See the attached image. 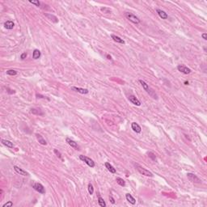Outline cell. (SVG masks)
<instances>
[{"label": "cell", "mask_w": 207, "mask_h": 207, "mask_svg": "<svg viewBox=\"0 0 207 207\" xmlns=\"http://www.w3.org/2000/svg\"><path fill=\"white\" fill-rule=\"evenodd\" d=\"M32 57H33L34 59H38L41 57V52H40L39 49H34L33 54H32Z\"/></svg>", "instance_id": "22"}, {"label": "cell", "mask_w": 207, "mask_h": 207, "mask_svg": "<svg viewBox=\"0 0 207 207\" xmlns=\"http://www.w3.org/2000/svg\"><path fill=\"white\" fill-rule=\"evenodd\" d=\"M184 84H185V85H188V82H187V81H186L185 83H184Z\"/></svg>", "instance_id": "36"}, {"label": "cell", "mask_w": 207, "mask_h": 207, "mask_svg": "<svg viewBox=\"0 0 207 207\" xmlns=\"http://www.w3.org/2000/svg\"><path fill=\"white\" fill-rule=\"evenodd\" d=\"M32 188H33L36 192H38V193H42V194L45 193V188H44V186L42 185L41 184H40V183H35V184H33Z\"/></svg>", "instance_id": "5"}, {"label": "cell", "mask_w": 207, "mask_h": 207, "mask_svg": "<svg viewBox=\"0 0 207 207\" xmlns=\"http://www.w3.org/2000/svg\"><path fill=\"white\" fill-rule=\"evenodd\" d=\"M14 169H15V171H16L18 174H20V175H22V176H28V173L26 171L23 170L22 168H19V167L14 166Z\"/></svg>", "instance_id": "10"}, {"label": "cell", "mask_w": 207, "mask_h": 207, "mask_svg": "<svg viewBox=\"0 0 207 207\" xmlns=\"http://www.w3.org/2000/svg\"><path fill=\"white\" fill-rule=\"evenodd\" d=\"M129 100L132 104H135V105H137V106L141 105V102L139 101L138 99H137V97L135 96H133V95H130V96H129Z\"/></svg>", "instance_id": "9"}, {"label": "cell", "mask_w": 207, "mask_h": 207, "mask_svg": "<svg viewBox=\"0 0 207 207\" xmlns=\"http://www.w3.org/2000/svg\"><path fill=\"white\" fill-rule=\"evenodd\" d=\"M105 167L111 173H116V169L113 168V166H112L109 163H105Z\"/></svg>", "instance_id": "20"}, {"label": "cell", "mask_w": 207, "mask_h": 207, "mask_svg": "<svg viewBox=\"0 0 207 207\" xmlns=\"http://www.w3.org/2000/svg\"><path fill=\"white\" fill-rule=\"evenodd\" d=\"M98 202H99V205H100L101 207H105L106 206V203L105 201H104V200L103 198H102L101 197H99L98 198Z\"/></svg>", "instance_id": "24"}, {"label": "cell", "mask_w": 207, "mask_h": 207, "mask_svg": "<svg viewBox=\"0 0 207 207\" xmlns=\"http://www.w3.org/2000/svg\"><path fill=\"white\" fill-rule=\"evenodd\" d=\"M79 159H81L82 161L85 162L86 164H87L89 167H91V168H94V167H95V162L91 159L88 158V157L84 156V155H79Z\"/></svg>", "instance_id": "4"}, {"label": "cell", "mask_w": 207, "mask_h": 207, "mask_svg": "<svg viewBox=\"0 0 207 207\" xmlns=\"http://www.w3.org/2000/svg\"><path fill=\"white\" fill-rule=\"evenodd\" d=\"M31 113H33L35 115H41V116L44 115L43 112H42L41 109H31Z\"/></svg>", "instance_id": "21"}, {"label": "cell", "mask_w": 207, "mask_h": 207, "mask_svg": "<svg viewBox=\"0 0 207 207\" xmlns=\"http://www.w3.org/2000/svg\"><path fill=\"white\" fill-rule=\"evenodd\" d=\"M54 153L56 154V155H57V156H58L59 159H62V155H61V153H60V152L58 151L57 149H54Z\"/></svg>", "instance_id": "30"}, {"label": "cell", "mask_w": 207, "mask_h": 207, "mask_svg": "<svg viewBox=\"0 0 207 207\" xmlns=\"http://www.w3.org/2000/svg\"><path fill=\"white\" fill-rule=\"evenodd\" d=\"M125 17L127 18L129 21L133 22V23H140V20H139L135 15L129 13V12H126V13H125Z\"/></svg>", "instance_id": "3"}, {"label": "cell", "mask_w": 207, "mask_h": 207, "mask_svg": "<svg viewBox=\"0 0 207 207\" xmlns=\"http://www.w3.org/2000/svg\"><path fill=\"white\" fill-rule=\"evenodd\" d=\"M187 176H188V178L189 179V180L192 181V182L197 183V184H200V183H201V180L199 179L197 176L194 175V174H193V173H188V174H187Z\"/></svg>", "instance_id": "6"}, {"label": "cell", "mask_w": 207, "mask_h": 207, "mask_svg": "<svg viewBox=\"0 0 207 207\" xmlns=\"http://www.w3.org/2000/svg\"><path fill=\"white\" fill-rule=\"evenodd\" d=\"M139 83H141V85L142 86V87H143V89L145 90V91H146V92L148 93V94L150 95V96H151L152 98H154V99H158V97H157V95L155 94V91H153V90H152L151 87H149V85H148V84H146L145 82L143 81V80H142V79H139Z\"/></svg>", "instance_id": "1"}, {"label": "cell", "mask_w": 207, "mask_h": 207, "mask_svg": "<svg viewBox=\"0 0 207 207\" xmlns=\"http://www.w3.org/2000/svg\"><path fill=\"white\" fill-rule=\"evenodd\" d=\"M27 55H28V54H27V53H23V54H21V56H20V58H21L22 60L25 59V58H26V57H27Z\"/></svg>", "instance_id": "31"}, {"label": "cell", "mask_w": 207, "mask_h": 207, "mask_svg": "<svg viewBox=\"0 0 207 207\" xmlns=\"http://www.w3.org/2000/svg\"><path fill=\"white\" fill-rule=\"evenodd\" d=\"M13 206V202L12 201H8L7 203H6V204H4L3 206V207H11Z\"/></svg>", "instance_id": "29"}, {"label": "cell", "mask_w": 207, "mask_h": 207, "mask_svg": "<svg viewBox=\"0 0 207 207\" xmlns=\"http://www.w3.org/2000/svg\"><path fill=\"white\" fill-rule=\"evenodd\" d=\"M116 181H117V183L119 185H121V186H122V187L125 186V181L123 179L120 178V177H117Z\"/></svg>", "instance_id": "23"}, {"label": "cell", "mask_w": 207, "mask_h": 207, "mask_svg": "<svg viewBox=\"0 0 207 207\" xmlns=\"http://www.w3.org/2000/svg\"><path fill=\"white\" fill-rule=\"evenodd\" d=\"M29 3H32V4L36 5V7H40L41 6V3L39 1H29Z\"/></svg>", "instance_id": "28"}, {"label": "cell", "mask_w": 207, "mask_h": 207, "mask_svg": "<svg viewBox=\"0 0 207 207\" xmlns=\"http://www.w3.org/2000/svg\"><path fill=\"white\" fill-rule=\"evenodd\" d=\"M71 89L77 91V92H78V93H81V94H87V93H88V90L84 89V88H81V87H71Z\"/></svg>", "instance_id": "11"}, {"label": "cell", "mask_w": 207, "mask_h": 207, "mask_svg": "<svg viewBox=\"0 0 207 207\" xmlns=\"http://www.w3.org/2000/svg\"><path fill=\"white\" fill-rule=\"evenodd\" d=\"M36 138H37L38 142H39V143H41V145H46L47 144L46 141H45V139H44V138L41 134H36Z\"/></svg>", "instance_id": "18"}, {"label": "cell", "mask_w": 207, "mask_h": 207, "mask_svg": "<svg viewBox=\"0 0 207 207\" xmlns=\"http://www.w3.org/2000/svg\"><path fill=\"white\" fill-rule=\"evenodd\" d=\"M131 127H132V129L134 132H136V133H141V131H142V129H141L140 125H139L138 124H137L136 122H133V123L131 124Z\"/></svg>", "instance_id": "12"}, {"label": "cell", "mask_w": 207, "mask_h": 207, "mask_svg": "<svg viewBox=\"0 0 207 207\" xmlns=\"http://www.w3.org/2000/svg\"><path fill=\"white\" fill-rule=\"evenodd\" d=\"M66 140V142L71 146V147H73L74 149H75V150H79V146H78V144H77V142H75L74 141L71 140V139L69 138H67Z\"/></svg>", "instance_id": "8"}, {"label": "cell", "mask_w": 207, "mask_h": 207, "mask_svg": "<svg viewBox=\"0 0 207 207\" xmlns=\"http://www.w3.org/2000/svg\"><path fill=\"white\" fill-rule=\"evenodd\" d=\"M125 197H126V200L129 201V203H131L132 205H134L135 203H136V200H135V199L133 198V197H132L131 194L127 193V194H126V195H125Z\"/></svg>", "instance_id": "16"}, {"label": "cell", "mask_w": 207, "mask_h": 207, "mask_svg": "<svg viewBox=\"0 0 207 207\" xmlns=\"http://www.w3.org/2000/svg\"><path fill=\"white\" fill-rule=\"evenodd\" d=\"M201 36H202V38L204 40H207V34L206 33H203L202 35H201Z\"/></svg>", "instance_id": "34"}, {"label": "cell", "mask_w": 207, "mask_h": 207, "mask_svg": "<svg viewBox=\"0 0 207 207\" xmlns=\"http://www.w3.org/2000/svg\"><path fill=\"white\" fill-rule=\"evenodd\" d=\"M7 74H9V75H16L17 71L14 70H7Z\"/></svg>", "instance_id": "26"}, {"label": "cell", "mask_w": 207, "mask_h": 207, "mask_svg": "<svg viewBox=\"0 0 207 207\" xmlns=\"http://www.w3.org/2000/svg\"><path fill=\"white\" fill-rule=\"evenodd\" d=\"M109 201H111V203H113V204H115V200L113 199V197H109Z\"/></svg>", "instance_id": "33"}, {"label": "cell", "mask_w": 207, "mask_h": 207, "mask_svg": "<svg viewBox=\"0 0 207 207\" xmlns=\"http://www.w3.org/2000/svg\"><path fill=\"white\" fill-rule=\"evenodd\" d=\"M156 12L158 13V15L159 16V17L162 18L163 20H167L168 18V14L166 13L165 12H164V11L160 10V9H157L156 10Z\"/></svg>", "instance_id": "13"}, {"label": "cell", "mask_w": 207, "mask_h": 207, "mask_svg": "<svg viewBox=\"0 0 207 207\" xmlns=\"http://www.w3.org/2000/svg\"><path fill=\"white\" fill-rule=\"evenodd\" d=\"M134 166H135V168H136V169L138 171V172L140 174H142V175H144V176H150V177L153 176V174H152L151 172H149L148 170H146V168H142V167L140 166L139 164H134Z\"/></svg>", "instance_id": "2"}, {"label": "cell", "mask_w": 207, "mask_h": 207, "mask_svg": "<svg viewBox=\"0 0 207 207\" xmlns=\"http://www.w3.org/2000/svg\"><path fill=\"white\" fill-rule=\"evenodd\" d=\"M148 156L151 158L152 160H155L156 159V156H155V155L154 153H152V152H149L148 153Z\"/></svg>", "instance_id": "27"}, {"label": "cell", "mask_w": 207, "mask_h": 207, "mask_svg": "<svg viewBox=\"0 0 207 207\" xmlns=\"http://www.w3.org/2000/svg\"><path fill=\"white\" fill-rule=\"evenodd\" d=\"M2 143H3V145H5L6 146H7V147H9V148H13L14 147L13 143H12V142H10V141H8V140L2 139Z\"/></svg>", "instance_id": "19"}, {"label": "cell", "mask_w": 207, "mask_h": 207, "mask_svg": "<svg viewBox=\"0 0 207 207\" xmlns=\"http://www.w3.org/2000/svg\"><path fill=\"white\" fill-rule=\"evenodd\" d=\"M7 92H8L9 94H14V93H16V91H15L14 90H11L9 88H7Z\"/></svg>", "instance_id": "32"}, {"label": "cell", "mask_w": 207, "mask_h": 207, "mask_svg": "<svg viewBox=\"0 0 207 207\" xmlns=\"http://www.w3.org/2000/svg\"><path fill=\"white\" fill-rule=\"evenodd\" d=\"M15 26V23L13 21H11V20H7L4 23V27L6 28L7 29H9V30H11V29H12L14 28Z\"/></svg>", "instance_id": "14"}, {"label": "cell", "mask_w": 207, "mask_h": 207, "mask_svg": "<svg viewBox=\"0 0 207 207\" xmlns=\"http://www.w3.org/2000/svg\"><path fill=\"white\" fill-rule=\"evenodd\" d=\"M88 192L91 195H92L93 193H94V188H93V185L91 184V183H89L88 184Z\"/></svg>", "instance_id": "25"}, {"label": "cell", "mask_w": 207, "mask_h": 207, "mask_svg": "<svg viewBox=\"0 0 207 207\" xmlns=\"http://www.w3.org/2000/svg\"><path fill=\"white\" fill-rule=\"evenodd\" d=\"M107 58H108V59H109V60H111L112 58H111V56H109V55H107Z\"/></svg>", "instance_id": "35"}, {"label": "cell", "mask_w": 207, "mask_h": 207, "mask_svg": "<svg viewBox=\"0 0 207 207\" xmlns=\"http://www.w3.org/2000/svg\"><path fill=\"white\" fill-rule=\"evenodd\" d=\"M177 69H178L179 71H180L181 73H183V74H190V73H191V70L184 65H179L178 66H177Z\"/></svg>", "instance_id": "7"}, {"label": "cell", "mask_w": 207, "mask_h": 207, "mask_svg": "<svg viewBox=\"0 0 207 207\" xmlns=\"http://www.w3.org/2000/svg\"><path fill=\"white\" fill-rule=\"evenodd\" d=\"M111 37L112 39L114 41L117 42V43H120V44H125V41L123 39H121V38H120L119 36H116V35H111Z\"/></svg>", "instance_id": "15"}, {"label": "cell", "mask_w": 207, "mask_h": 207, "mask_svg": "<svg viewBox=\"0 0 207 207\" xmlns=\"http://www.w3.org/2000/svg\"><path fill=\"white\" fill-rule=\"evenodd\" d=\"M45 16H46L47 18H48L49 20H50L51 21H53L54 23H58V18L56 17V16H54V15H51V14H45Z\"/></svg>", "instance_id": "17"}]
</instances>
